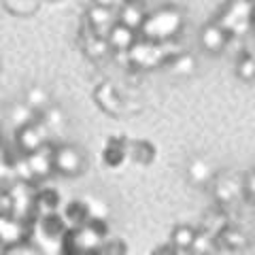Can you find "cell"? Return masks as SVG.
Here are the masks:
<instances>
[{"label": "cell", "instance_id": "cell-5", "mask_svg": "<svg viewBox=\"0 0 255 255\" xmlns=\"http://www.w3.org/2000/svg\"><path fill=\"white\" fill-rule=\"evenodd\" d=\"M87 21H90L94 34H98V36H107L109 30L117 23L115 17H113V11H111V6H102V4H96L94 9L90 11Z\"/></svg>", "mask_w": 255, "mask_h": 255}, {"label": "cell", "instance_id": "cell-9", "mask_svg": "<svg viewBox=\"0 0 255 255\" xmlns=\"http://www.w3.org/2000/svg\"><path fill=\"white\" fill-rule=\"evenodd\" d=\"M66 223L75 228H81L90 221V209H87V202H70L66 209Z\"/></svg>", "mask_w": 255, "mask_h": 255}, {"label": "cell", "instance_id": "cell-13", "mask_svg": "<svg viewBox=\"0 0 255 255\" xmlns=\"http://www.w3.org/2000/svg\"><path fill=\"white\" fill-rule=\"evenodd\" d=\"M126 2H132V0H126Z\"/></svg>", "mask_w": 255, "mask_h": 255}, {"label": "cell", "instance_id": "cell-3", "mask_svg": "<svg viewBox=\"0 0 255 255\" xmlns=\"http://www.w3.org/2000/svg\"><path fill=\"white\" fill-rule=\"evenodd\" d=\"M134 32H136L134 28L126 26V23H122V21H117L107 34L111 51H117V53H128L130 51L132 45L136 43V34H134Z\"/></svg>", "mask_w": 255, "mask_h": 255}, {"label": "cell", "instance_id": "cell-6", "mask_svg": "<svg viewBox=\"0 0 255 255\" xmlns=\"http://www.w3.org/2000/svg\"><path fill=\"white\" fill-rule=\"evenodd\" d=\"M228 41V30L217 26V23H213L209 26L204 32H202V45L206 47L209 51H219L223 49V45Z\"/></svg>", "mask_w": 255, "mask_h": 255}, {"label": "cell", "instance_id": "cell-11", "mask_svg": "<svg viewBox=\"0 0 255 255\" xmlns=\"http://www.w3.org/2000/svg\"><path fill=\"white\" fill-rule=\"evenodd\" d=\"M126 153L128 151L119 145V142H109L107 145V149H105V162L109 164V166H117V164H122V159L126 157Z\"/></svg>", "mask_w": 255, "mask_h": 255}, {"label": "cell", "instance_id": "cell-10", "mask_svg": "<svg viewBox=\"0 0 255 255\" xmlns=\"http://www.w3.org/2000/svg\"><path fill=\"white\" fill-rule=\"evenodd\" d=\"M194 241H196V232L187 226H179L172 234V243L181 247V249H189V247L194 245Z\"/></svg>", "mask_w": 255, "mask_h": 255}, {"label": "cell", "instance_id": "cell-7", "mask_svg": "<svg viewBox=\"0 0 255 255\" xmlns=\"http://www.w3.org/2000/svg\"><path fill=\"white\" fill-rule=\"evenodd\" d=\"M96 98H98L100 107L105 109L107 113H119V111H122V100H119L117 92L109 83H105L98 92H96Z\"/></svg>", "mask_w": 255, "mask_h": 255}, {"label": "cell", "instance_id": "cell-1", "mask_svg": "<svg viewBox=\"0 0 255 255\" xmlns=\"http://www.w3.org/2000/svg\"><path fill=\"white\" fill-rule=\"evenodd\" d=\"M179 28H181V15L172 9H164V11H157L153 15H149V17H145L140 32L147 41L164 43L177 34Z\"/></svg>", "mask_w": 255, "mask_h": 255}, {"label": "cell", "instance_id": "cell-4", "mask_svg": "<svg viewBox=\"0 0 255 255\" xmlns=\"http://www.w3.org/2000/svg\"><path fill=\"white\" fill-rule=\"evenodd\" d=\"M17 145L23 153H32V151L45 147V130L41 124L30 122L26 126H19L17 134Z\"/></svg>", "mask_w": 255, "mask_h": 255}, {"label": "cell", "instance_id": "cell-12", "mask_svg": "<svg viewBox=\"0 0 255 255\" xmlns=\"http://www.w3.org/2000/svg\"><path fill=\"white\" fill-rule=\"evenodd\" d=\"M238 75L243 79H253L255 77V58L253 55H245V58L238 62Z\"/></svg>", "mask_w": 255, "mask_h": 255}, {"label": "cell", "instance_id": "cell-2", "mask_svg": "<svg viewBox=\"0 0 255 255\" xmlns=\"http://www.w3.org/2000/svg\"><path fill=\"white\" fill-rule=\"evenodd\" d=\"M83 164H85L83 153L75 147L64 145L60 149H55V153H53V168L64 174H79Z\"/></svg>", "mask_w": 255, "mask_h": 255}, {"label": "cell", "instance_id": "cell-8", "mask_svg": "<svg viewBox=\"0 0 255 255\" xmlns=\"http://www.w3.org/2000/svg\"><path fill=\"white\" fill-rule=\"evenodd\" d=\"M145 17H147V15L142 13L140 6H136V2H134V0H132V2H126V6L122 9V13H119V21L126 23V26H130V28H134V30H140Z\"/></svg>", "mask_w": 255, "mask_h": 255}]
</instances>
